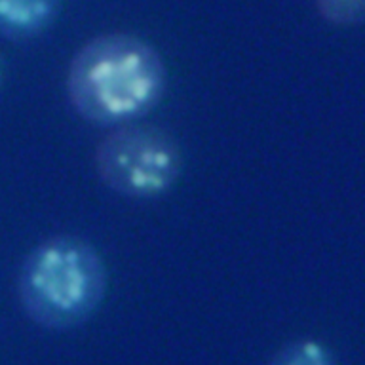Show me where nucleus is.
Wrapping results in <instances>:
<instances>
[{
  "mask_svg": "<svg viewBox=\"0 0 365 365\" xmlns=\"http://www.w3.org/2000/svg\"><path fill=\"white\" fill-rule=\"evenodd\" d=\"M165 88L162 56L130 33L93 36L68 65V103L80 118L96 125L133 124L158 107Z\"/></svg>",
  "mask_w": 365,
  "mask_h": 365,
  "instance_id": "nucleus-1",
  "label": "nucleus"
},
{
  "mask_svg": "<svg viewBox=\"0 0 365 365\" xmlns=\"http://www.w3.org/2000/svg\"><path fill=\"white\" fill-rule=\"evenodd\" d=\"M107 285L101 253L88 240L71 234L40 242L25 255L17 274L23 312L48 331L76 329L93 318Z\"/></svg>",
  "mask_w": 365,
  "mask_h": 365,
  "instance_id": "nucleus-2",
  "label": "nucleus"
},
{
  "mask_svg": "<svg viewBox=\"0 0 365 365\" xmlns=\"http://www.w3.org/2000/svg\"><path fill=\"white\" fill-rule=\"evenodd\" d=\"M96 170L124 198L156 200L170 192L181 175V147L156 125H118L97 145Z\"/></svg>",
  "mask_w": 365,
  "mask_h": 365,
  "instance_id": "nucleus-3",
  "label": "nucleus"
},
{
  "mask_svg": "<svg viewBox=\"0 0 365 365\" xmlns=\"http://www.w3.org/2000/svg\"><path fill=\"white\" fill-rule=\"evenodd\" d=\"M59 11L61 0H0V36L14 42L38 38Z\"/></svg>",
  "mask_w": 365,
  "mask_h": 365,
  "instance_id": "nucleus-4",
  "label": "nucleus"
},
{
  "mask_svg": "<svg viewBox=\"0 0 365 365\" xmlns=\"http://www.w3.org/2000/svg\"><path fill=\"white\" fill-rule=\"evenodd\" d=\"M267 365H336V358L318 339H297L276 350Z\"/></svg>",
  "mask_w": 365,
  "mask_h": 365,
  "instance_id": "nucleus-5",
  "label": "nucleus"
},
{
  "mask_svg": "<svg viewBox=\"0 0 365 365\" xmlns=\"http://www.w3.org/2000/svg\"><path fill=\"white\" fill-rule=\"evenodd\" d=\"M318 14L333 25H358L364 21L365 0H316Z\"/></svg>",
  "mask_w": 365,
  "mask_h": 365,
  "instance_id": "nucleus-6",
  "label": "nucleus"
},
{
  "mask_svg": "<svg viewBox=\"0 0 365 365\" xmlns=\"http://www.w3.org/2000/svg\"><path fill=\"white\" fill-rule=\"evenodd\" d=\"M0 84H2V57H0Z\"/></svg>",
  "mask_w": 365,
  "mask_h": 365,
  "instance_id": "nucleus-7",
  "label": "nucleus"
}]
</instances>
